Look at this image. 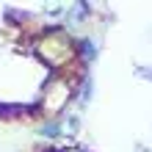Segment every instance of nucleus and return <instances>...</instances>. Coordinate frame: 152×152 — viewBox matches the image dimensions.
<instances>
[{"label": "nucleus", "instance_id": "obj_1", "mask_svg": "<svg viewBox=\"0 0 152 152\" xmlns=\"http://www.w3.org/2000/svg\"><path fill=\"white\" fill-rule=\"evenodd\" d=\"M61 152H77V149H61Z\"/></svg>", "mask_w": 152, "mask_h": 152}]
</instances>
